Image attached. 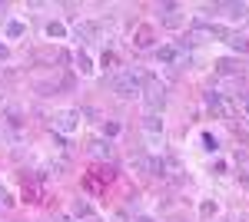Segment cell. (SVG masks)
Returning a JSON list of instances; mask_svg holds the SVG:
<instances>
[{
    "instance_id": "6da1fadb",
    "label": "cell",
    "mask_w": 249,
    "mask_h": 222,
    "mask_svg": "<svg viewBox=\"0 0 249 222\" xmlns=\"http://www.w3.org/2000/svg\"><path fill=\"white\" fill-rule=\"evenodd\" d=\"M140 100H143L146 113H160V116H163V110H166V83H160L153 73H143Z\"/></svg>"
},
{
    "instance_id": "7a4b0ae2",
    "label": "cell",
    "mask_w": 249,
    "mask_h": 222,
    "mask_svg": "<svg viewBox=\"0 0 249 222\" xmlns=\"http://www.w3.org/2000/svg\"><path fill=\"white\" fill-rule=\"evenodd\" d=\"M143 90V73L140 70H123V73L113 76V93L120 100H136Z\"/></svg>"
},
{
    "instance_id": "3957f363",
    "label": "cell",
    "mask_w": 249,
    "mask_h": 222,
    "mask_svg": "<svg viewBox=\"0 0 249 222\" xmlns=\"http://www.w3.org/2000/svg\"><path fill=\"white\" fill-rule=\"evenodd\" d=\"M203 106L213 113V120H232L236 116V106L226 100V93L219 90H203Z\"/></svg>"
},
{
    "instance_id": "277c9868",
    "label": "cell",
    "mask_w": 249,
    "mask_h": 222,
    "mask_svg": "<svg viewBox=\"0 0 249 222\" xmlns=\"http://www.w3.org/2000/svg\"><path fill=\"white\" fill-rule=\"evenodd\" d=\"M80 126H83V113L80 110H60L57 116H53L57 136H73V133H80Z\"/></svg>"
},
{
    "instance_id": "5b68a950",
    "label": "cell",
    "mask_w": 249,
    "mask_h": 222,
    "mask_svg": "<svg viewBox=\"0 0 249 222\" xmlns=\"http://www.w3.org/2000/svg\"><path fill=\"white\" fill-rule=\"evenodd\" d=\"M156 14H160V23H163V27H170V30H179V27L186 23V14H183V7H179V3H160V7H156Z\"/></svg>"
},
{
    "instance_id": "8992f818",
    "label": "cell",
    "mask_w": 249,
    "mask_h": 222,
    "mask_svg": "<svg viewBox=\"0 0 249 222\" xmlns=\"http://www.w3.org/2000/svg\"><path fill=\"white\" fill-rule=\"evenodd\" d=\"M143 133H146V139H150L153 146H163V133H166L163 116H160V113H146V116H143Z\"/></svg>"
},
{
    "instance_id": "52a82bcc",
    "label": "cell",
    "mask_w": 249,
    "mask_h": 222,
    "mask_svg": "<svg viewBox=\"0 0 249 222\" xmlns=\"http://www.w3.org/2000/svg\"><path fill=\"white\" fill-rule=\"evenodd\" d=\"M70 219L73 222H96V219H103V216L93 209L90 199H73L70 203Z\"/></svg>"
},
{
    "instance_id": "ba28073f",
    "label": "cell",
    "mask_w": 249,
    "mask_h": 222,
    "mask_svg": "<svg viewBox=\"0 0 249 222\" xmlns=\"http://www.w3.org/2000/svg\"><path fill=\"white\" fill-rule=\"evenodd\" d=\"M70 34L77 37V43H93V40L100 37V23H96V20H77Z\"/></svg>"
},
{
    "instance_id": "9c48e42d",
    "label": "cell",
    "mask_w": 249,
    "mask_h": 222,
    "mask_svg": "<svg viewBox=\"0 0 249 222\" xmlns=\"http://www.w3.org/2000/svg\"><path fill=\"white\" fill-rule=\"evenodd\" d=\"M156 63L160 67H179L183 63V50L176 43H163V47H156Z\"/></svg>"
},
{
    "instance_id": "30bf717a",
    "label": "cell",
    "mask_w": 249,
    "mask_h": 222,
    "mask_svg": "<svg viewBox=\"0 0 249 222\" xmlns=\"http://www.w3.org/2000/svg\"><path fill=\"white\" fill-rule=\"evenodd\" d=\"M133 47L136 50H153L156 47V30L150 27V23H140L133 30Z\"/></svg>"
},
{
    "instance_id": "8fae6325",
    "label": "cell",
    "mask_w": 249,
    "mask_h": 222,
    "mask_svg": "<svg viewBox=\"0 0 249 222\" xmlns=\"http://www.w3.org/2000/svg\"><path fill=\"white\" fill-rule=\"evenodd\" d=\"M73 70H77L80 76H96V63H93V56L87 53L83 47H80L77 53H73Z\"/></svg>"
},
{
    "instance_id": "7c38bea8",
    "label": "cell",
    "mask_w": 249,
    "mask_h": 222,
    "mask_svg": "<svg viewBox=\"0 0 249 222\" xmlns=\"http://www.w3.org/2000/svg\"><path fill=\"white\" fill-rule=\"evenodd\" d=\"M216 10L223 14V20H243V17H249V3H216Z\"/></svg>"
},
{
    "instance_id": "4fadbf2b",
    "label": "cell",
    "mask_w": 249,
    "mask_h": 222,
    "mask_svg": "<svg viewBox=\"0 0 249 222\" xmlns=\"http://www.w3.org/2000/svg\"><path fill=\"white\" fill-rule=\"evenodd\" d=\"M87 153H90V156H96V159H110V156H113V143L100 136V139H93V143L87 146Z\"/></svg>"
},
{
    "instance_id": "5bb4252c",
    "label": "cell",
    "mask_w": 249,
    "mask_h": 222,
    "mask_svg": "<svg viewBox=\"0 0 249 222\" xmlns=\"http://www.w3.org/2000/svg\"><path fill=\"white\" fill-rule=\"evenodd\" d=\"M216 73L219 76H236V73H243V63L232 60V56H223V60H216Z\"/></svg>"
},
{
    "instance_id": "9a60e30c",
    "label": "cell",
    "mask_w": 249,
    "mask_h": 222,
    "mask_svg": "<svg viewBox=\"0 0 249 222\" xmlns=\"http://www.w3.org/2000/svg\"><path fill=\"white\" fill-rule=\"evenodd\" d=\"M150 176L166 179V176H170V159H163V156H150Z\"/></svg>"
},
{
    "instance_id": "2e32d148",
    "label": "cell",
    "mask_w": 249,
    "mask_h": 222,
    "mask_svg": "<svg viewBox=\"0 0 249 222\" xmlns=\"http://www.w3.org/2000/svg\"><path fill=\"white\" fill-rule=\"evenodd\" d=\"M23 34H27L23 20H7V23H3V40H20Z\"/></svg>"
},
{
    "instance_id": "e0dca14e",
    "label": "cell",
    "mask_w": 249,
    "mask_h": 222,
    "mask_svg": "<svg viewBox=\"0 0 249 222\" xmlns=\"http://www.w3.org/2000/svg\"><path fill=\"white\" fill-rule=\"evenodd\" d=\"M43 34L50 40H67L70 37V30H67V23H60V20H50L47 27H43Z\"/></svg>"
},
{
    "instance_id": "ac0fdd59",
    "label": "cell",
    "mask_w": 249,
    "mask_h": 222,
    "mask_svg": "<svg viewBox=\"0 0 249 222\" xmlns=\"http://www.w3.org/2000/svg\"><path fill=\"white\" fill-rule=\"evenodd\" d=\"M20 196H23V203H27V205L43 203V189H40V186H34V183H23V192H20Z\"/></svg>"
},
{
    "instance_id": "d6986e66",
    "label": "cell",
    "mask_w": 249,
    "mask_h": 222,
    "mask_svg": "<svg viewBox=\"0 0 249 222\" xmlns=\"http://www.w3.org/2000/svg\"><path fill=\"white\" fill-rule=\"evenodd\" d=\"M216 216H219V203H216V199H199V219L210 222V219H216Z\"/></svg>"
},
{
    "instance_id": "ffe728a7",
    "label": "cell",
    "mask_w": 249,
    "mask_h": 222,
    "mask_svg": "<svg viewBox=\"0 0 249 222\" xmlns=\"http://www.w3.org/2000/svg\"><path fill=\"white\" fill-rule=\"evenodd\" d=\"M199 146H203V153H213V156H216V153H219V139H216L210 130H203L199 133Z\"/></svg>"
},
{
    "instance_id": "44dd1931",
    "label": "cell",
    "mask_w": 249,
    "mask_h": 222,
    "mask_svg": "<svg viewBox=\"0 0 249 222\" xmlns=\"http://www.w3.org/2000/svg\"><path fill=\"white\" fill-rule=\"evenodd\" d=\"M83 189H87L90 196H103V189H107V186L100 183L96 176H90V172H87V176H83Z\"/></svg>"
},
{
    "instance_id": "7402d4cb",
    "label": "cell",
    "mask_w": 249,
    "mask_h": 222,
    "mask_svg": "<svg viewBox=\"0 0 249 222\" xmlns=\"http://www.w3.org/2000/svg\"><path fill=\"white\" fill-rule=\"evenodd\" d=\"M120 130H123V126H120L116 120H103V139H110V143H113L116 136H120Z\"/></svg>"
},
{
    "instance_id": "603a6c76",
    "label": "cell",
    "mask_w": 249,
    "mask_h": 222,
    "mask_svg": "<svg viewBox=\"0 0 249 222\" xmlns=\"http://www.w3.org/2000/svg\"><path fill=\"white\" fill-rule=\"evenodd\" d=\"M0 205H7V209H14V205H17V199H14V192H10V189H7L3 183H0Z\"/></svg>"
},
{
    "instance_id": "cb8c5ba5",
    "label": "cell",
    "mask_w": 249,
    "mask_h": 222,
    "mask_svg": "<svg viewBox=\"0 0 249 222\" xmlns=\"http://www.w3.org/2000/svg\"><path fill=\"white\" fill-rule=\"evenodd\" d=\"M246 40H249V37H239V34H230V40H226V43H230L232 50H239V53H243V50H246Z\"/></svg>"
},
{
    "instance_id": "d4e9b609",
    "label": "cell",
    "mask_w": 249,
    "mask_h": 222,
    "mask_svg": "<svg viewBox=\"0 0 249 222\" xmlns=\"http://www.w3.org/2000/svg\"><path fill=\"white\" fill-rule=\"evenodd\" d=\"M113 63H116V53H113V50H107V53L100 56V67H103V70H113Z\"/></svg>"
},
{
    "instance_id": "484cf974",
    "label": "cell",
    "mask_w": 249,
    "mask_h": 222,
    "mask_svg": "<svg viewBox=\"0 0 249 222\" xmlns=\"http://www.w3.org/2000/svg\"><path fill=\"white\" fill-rule=\"evenodd\" d=\"M216 176H226V172H230V163H226V159H216Z\"/></svg>"
},
{
    "instance_id": "4316f807",
    "label": "cell",
    "mask_w": 249,
    "mask_h": 222,
    "mask_svg": "<svg viewBox=\"0 0 249 222\" xmlns=\"http://www.w3.org/2000/svg\"><path fill=\"white\" fill-rule=\"evenodd\" d=\"M0 60H10V47L7 43H0Z\"/></svg>"
},
{
    "instance_id": "83f0119b",
    "label": "cell",
    "mask_w": 249,
    "mask_h": 222,
    "mask_svg": "<svg viewBox=\"0 0 249 222\" xmlns=\"http://www.w3.org/2000/svg\"><path fill=\"white\" fill-rule=\"evenodd\" d=\"M133 222H156V219H153V216H146V212H143V216H136Z\"/></svg>"
},
{
    "instance_id": "f1b7e54d",
    "label": "cell",
    "mask_w": 249,
    "mask_h": 222,
    "mask_svg": "<svg viewBox=\"0 0 249 222\" xmlns=\"http://www.w3.org/2000/svg\"><path fill=\"white\" fill-rule=\"evenodd\" d=\"M7 20V3H0V23Z\"/></svg>"
},
{
    "instance_id": "f546056e",
    "label": "cell",
    "mask_w": 249,
    "mask_h": 222,
    "mask_svg": "<svg viewBox=\"0 0 249 222\" xmlns=\"http://www.w3.org/2000/svg\"><path fill=\"white\" fill-rule=\"evenodd\" d=\"M50 222H73L70 216H57V219H50Z\"/></svg>"
},
{
    "instance_id": "4dcf8cb0",
    "label": "cell",
    "mask_w": 249,
    "mask_h": 222,
    "mask_svg": "<svg viewBox=\"0 0 249 222\" xmlns=\"http://www.w3.org/2000/svg\"><path fill=\"white\" fill-rule=\"evenodd\" d=\"M243 116H246V120H249V100H246V103H243Z\"/></svg>"
},
{
    "instance_id": "1f68e13d",
    "label": "cell",
    "mask_w": 249,
    "mask_h": 222,
    "mask_svg": "<svg viewBox=\"0 0 249 222\" xmlns=\"http://www.w3.org/2000/svg\"><path fill=\"white\" fill-rule=\"evenodd\" d=\"M230 222H246V219H243V216H232V219Z\"/></svg>"
},
{
    "instance_id": "d6a6232c",
    "label": "cell",
    "mask_w": 249,
    "mask_h": 222,
    "mask_svg": "<svg viewBox=\"0 0 249 222\" xmlns=\"http://www.w3.org/2000/svg\"><path fill=\"white\" fill-rule=\"evenodd\" d=\"M246 50H249V40H246Z\"/></svg>"
},
{
    "instance_id": "836d02e7",
    "label": "cell",
    "mask_w": 249,
    "mask_h": 222,
    "mask_svg": "<svg viewBox=\"0 0 249 222\" xmlns=\"http://www.w3.org/2000/svg\"><path fill=\"white\" fill-rule=\"evenodd\" d=\"M246 20H249V17H246Z\"/></svg>"
}]
</instances>
